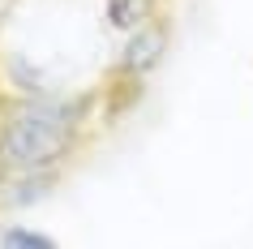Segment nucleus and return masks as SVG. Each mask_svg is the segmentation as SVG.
Returning a JSON list of instances; mask_svg holds the SVG:
<instances>
[{"instance_id": "4", "label": "nucleus", "mask_w": 253, "mask_h": 249, "mask_svg": "<svg viewBox=\"0 0 253 249\" xmlns=\"http://www.w3.org/2000/svg\"><path fill=\"white\" fill-rule=\"evenodd\" d=\"M0 245H9V249H52V236L30 232V228H4Z\"/></svg>"}, {"instance_id": "3", "label": "nucleus", "mask_w": 253, "mask_h": 249, "mask_svg": "<svg viewBox=\"0 0 253 249\" xmlns=\"http://www.w3.org/2000/svg\"><path fill=\"white\" fill-rule=\"evenodd\" d=\"M155 17V0H107V22L116 30H133Z\"/></svg>"}, {"instance_id": "1", "label": "nucleus", "mask_w": 253, "mask_h": 249, "mask_svg": "<svg viewBox=\"0 0 253 249\" xmlns=\"http://www.w3.org/2000/svg\"><path fill=\"white\" fill-rule=\"evenodd\" d=\"M78 146V116L60 103H22L0 120V168L43 172Z\"/></svg>"}, {"instance_id": "2", "label": "nucleus", "mask_w": 253, "mask_h": 249, "mask_svg": "<svg viewBox=\"0 0 253 249\" xmlns=\"http://www.w3.org/2000/svg\"><path fill=\"white\" fill-rule=\"evenodd\" d=\"M168 39H172L168 17H150V22L133 26V35L125 39V48H120V56H116V69H120V73H129V78H146L150 69L163 60Z\"/></svg>"}]
</instances>
